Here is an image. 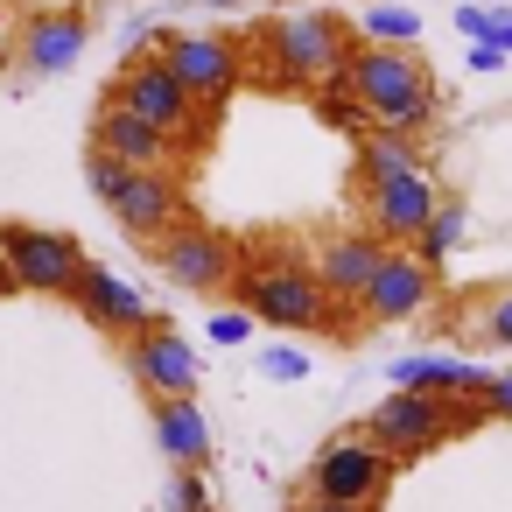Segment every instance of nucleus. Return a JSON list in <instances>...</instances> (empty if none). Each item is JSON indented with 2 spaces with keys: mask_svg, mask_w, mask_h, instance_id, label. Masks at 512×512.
I'll return each instance as SVG.
<instances>
[{
  "mask_svg": "<svg viewBox=\"0 0 512 512\" xmlns=\"http://www.w3.org/2000/svg\"><path fill=\"white\" fill-rule=\"evenodd\" d=\"M232 288H239V309L253 323H267V330H330V323H344V309L323 295L316 267H302L295 253H274V260L239 253Z\"/></svg>",
  "mask_w": 512,
  "mask_h": 512,
  "instance_id": "nucleus-1",
  "label": "nucleus"
},
{
  "mask_svg": "<svg viewBox=\"0 0 512 512\" xmlns=\"http://www.w3.org/2000/svg\"><path fill=\"white\" fill-rule=\"evenodd\" d=\"M351 85L372 113V127L386 134H428L435 127V85H428V64L414 50H379V43H358L351 57Z\"/></svg>",
  "mask_w": 512,
  "mask_h": 512,
  "instance_id": "nucleus-2",
  "label": "nucleus"
},
{
  "mask_svg": "<svg viewBox=\"0 0 512 512\" xmlns=\"http://www.w3.org/2000/svg\"><path fill=\"white\" fill-rule=\"evenodd\" d=\"M260 50H274V78L281 85H323L330 71H344L351 57H358V29L337 15V8H288L267 36H260Z\"/></svg>",
  "mask_w": 512,
  "mask_h": 512,
  "instance_id": "nucleus-3",
  "label": "nucleus"
},
{
  "mask_svg": "<svg viewBox=\"0 0 512 512\" xmlns=\"http://www.w3.org/2000/svg\"><path fill=\"white\" fill-rule=\"evenodd\" d=\"M134 57H162V64L190 85L197 106H225L232 85H239V71H246V57H239L225 36H183V29H148Z\"/></svg>",
  "mask_w": 512,
  "mask_h": 512,
  "instance_id": "nucleus-4",
  "label": "nucleus"
},
{
  "mask_svg": "<svg viewBox=\"0 0 512 512\" xmlns=\"http://www.w3.org/2000/svg\"><path fill=\"white\" fill-rule=\"evenodd\" d=\"M456 428H463V421H456V407H449V400H435V393H414V386H393V393L365 414V442H379L393 463L442 449Z\"/></svg>",
  "mask_w": 512,
  "mask_h": 512,
  "instance_id": "nucleus-5",
  "label": "nucleus"
},
{
  "mask_svg": "<svg viewBox=\"0 0 512 512\" xmlns=\"http://www.w3.org/2000/svg\"><path fill=\"white\" fill-rule=\"evenodd\" d=\"M386 484H393V456L365 435H330L309 456V498L316 505H379Z\"/></svg>",
  "mask_w": 512,
  "mask_h": 512,
  "instance_id": "nucleus-6",
  "label": "nucleus"
},
{
  "mask_svg": "<svg viewBox=\"0 0 512 512\" xmlns=\"http://www.w3.org/2000/svg\"><path fill=\"white\" fill-rule=\"evenodd\" d=\"M0 253H8L15 288H29V295H71V288H78V274H85V246H78L71 232L22 225V218L0 225Z\"/></svg>",
  "mask_w": 512,
  "mask_h": 512,
  "instance_id": "nucleus-7",
  "label": "nucleus"
},
{
  "mask_svg": "<svg viewBox=\"0 0 512 512\" xmlns=\"http://www.w3.org/2000/svg\"><path fill=\"white\" fill-rule=\"evenodd\" d=\"M106 106H120V113H134V120H148L155 134H183V120L197 113V99H190V85L162 64V57H127V71H113V85H106Z\"/></svg>",
  "mask_w": 512,
  "mask_h": 512,
  "instance_id": "nucleus-8",
  "label": "nucleus"
},
{
  "mask_svg": "<svg viewBox=\"0 0 512 512\" xmlns=\"http://www.w3.org/2000/svg\"><path fill=\"white\" fill-rule=\"evenodd\" d=\"M155 267L176 281V288H190V295H218V288H232V274H239V246L218 232V225H176L169 239H155Z\"/></svg>",
  "mask_w": 512,
  "mask_h": 512,
  "instance_id": "nucleus-9",
  "label": "nucleus"
},
{
  "mask_svg": "<svg viewBox=\"0 0 512 512\" xmlns=\"http://www.w3.org/2000/svg\"><path fill=\"white\" fill-rule=\"evenodd\" d=\"M127 365H134V379L148 386V400H197V386H204L197 344H190L183 330H169V323L134 330V337H127Z\"/></svg>",
  "mask_w": 512,
  "mask_h": 512,
  "instance_id": "nucleus-10",
  "label": "nucleus"
},
{
  "mask_svg": "<svg viewBox=\"0 0 512 512\" xmlns=\"http://www.w3.org/2000/svg\"><path fill=\"white\" fill-rule=\"evenodd\" d=\"M106 211H113V225H120L127 239H141V246H155V239H169L176 225H190V204H183V183H176L169 169H134V176L120 183V197H113Z\"/></svg>",
  "mask_w": 512,
  "mask_h": 512,
  "instance_id": "nucleus-11",
  "label": "nucleus"
},
{
  "mask_svg": "<svg viewBox=\"0 0 512 512\" xmlns=\"http://www.w3.org/2000/svg\"><path fill=\"white\" fill-rule=\"evenodd\" d=\"M435 204H442V190H435V176H428V169L372 183V190H365L372 239H379V246H414V239H421V225L435 218Z\"/></svg>",
  "mask_w": 512,
  "mask_h": 512,
  "instance_id": "nucleus-12",
  "label": "nucleus"
},
{
  "mask_svg": "<svg viewBox=\"0 0 512 512\" xmlns=\"http://www.w3.org/2000/svg\"><path fill=\"white\" fill-rule=\"evenodd\" d=\"M491 379H498V372H484V365L463 358V351H414V358H393V365H386V386H414V393H435V400H449V407L484 400Z\"/></svg>",
  "mask_w": 512,
  "mask_h": 512,
  "instance_id": "nucleus-13",
  "label": "nucleus"
},
{
  "mask_svg": "<svg viewBox=\"0 0 512 512\" xmlns=\"http://www.w3.org/2000/svg\"><path fill=\"white\" fill-rule=\"evenodd\" d=\"M428 302H435V274H428L414 253H386L379 274H372L365 295H358V316H365V323H414Z\"/></svg>",
  "mask_w": 512,
  "mask_h": 512,
  "instance_id": "nucleus-14",
  "label": "nucleus"
},
{
  "mask_svg": "<svg viewBox=\"0 0 512 512\" xmlns=\"http://www.w3.org/2000/svg\"><path fill=\"white\" fill-rule=\"evenodd\" d=\"M92 43V22L78 8H43L22 29V78H64Z\"/></svg>",
  "mask_w": 512,
  "mask_h": 512,
  "instance_id": "nucleus-15",
  "label": "nucleus"
},
{
  "mask_svg": "<svg viewBox=\"0 0 512 512\" xmlns=\"http://www.w3.org/2000/svg\"><path fill=\"white\" fill-rule=\"evenodd\" d=\"M393 246H379L372 232H337V239H323L316 246V281H323V295L337 302V309H358V295H365V281L379 274V260H386Z\"/></svg>",
  "mask_w": 512,
  "mask_h": 512,
  "instance_id": "nucleus-16",
  "label": "nucleus"
},
{
  "mask_svg": "<svg viewBox=\"0 0 512 512\" xmlns=\"http://www.w3.org/2000/svg\"><path fill=\"white\" fill-rule=\"evenodd\" d=\"M71 302H78V309H85L99 330H120V337H134V330H148V323H155L148 295H141L127 274H113V267H92V260H85V274H78Z\"/></svg>",
  "mask_w": 512,
  "mask_h": 512,
  "instance_id": "nucleus-17",
  "label": "nucleus"
},
{
  "mask_svg": "<svg viewBox=\"0 0 512 512\" xmlns=\"http://www.w3.org/2000/svg\"><path fill=\"white\" fill-rule=\"evenodd\" d=\"M92 148L113 155V162H127V169H169V162H176V141L155 134L148 120L120 113V106H99V120H92Z\"/></svg>",
  "mask_w": 512,
  "mask_h": 512,
  "instance_id": "nucleus-18",
  "label": "nucleus"
},
{
  "mask_svg": "<svg viewBox=\"0 0 512 512\" xmlns=\"http://www.w3.org/2000/svg\"><path fill=\"white\" fill-rule=\"evenodd\" d=\"M155 442L176 470H204L211 463V421L197 400H155Z\"/></svg>",
  "mask_w": 512,
  "mask_h": 512,
  "instance_id": "nucleus-19",
  "label": "nucleus"
},
{
  "mask_svg": "<svg viewBox=\"0 0 512 512\" xmlns=\"http://www.w3.org/2000/svg\"><path fill=\"white\" fill-rule=\"evenodd\" d=\"M358 190H372V183H386V176H414V169H428V155L407 141V134H386V127H372V134H358Z\"/></svg>",
  "mask_w": 512,
  "mask_h": 512,
  "instance_id": "nucleus-20",
  "label": "nucleus"
},
{
  "mask_svg": "<svg viewBox=\"0 0 512 512\" xmlns=\"http://www.w3.org/2000/svg\"><path fill=\"white\" fill-rule=\"evenodd\" d=\"M316 120L337 127V134H372V113H365V99H358V85H351V64L316 85Z\"/></svg>",
  "mask_w": 512,
  "mask_h": 512,
  "instance_id": "nucleus-21",
  "label": "nucleus"
},
{
  "mask_svg": "<svg viewBox=\"0 0 512 512\" xmlns=\"http://www.w3.org/2000/svg\"><path fill=\"white\" fill-rule=\"evenodd\" d=\"M463 239H470V211H463L456 197H442V204H435V218H428V225H421V239H414V260L435 274V267H442Z\"/></svg>",
  "mask_w": 512,
  "mask_h": 512,
  "instance_id": "nucleus-22",
  "label": "nucleus"
},
{
  "mask_svg": "<svg viewBox=\"0 0 512 512\" xmlns=\"http://www.w3.org/2000/svg\"><path fill=\"white\" fill-rule=\"evenodd\" d=\"M358 43L414 50V43H421V15H414V8H393V0H379V8H365V15H358Z\"/></svg>",
  "mask_w": 512,
  "mask_h": 512,
  "instance_id": "nucleus-23",
  "label": "nucleus"
},
{
  "mask_svg": "<svg viewBox=\"0 0 512 512\" xmlns=\"http://www.w3.org/2000/svg\"><path fill=\"white\" fill-rule=\"evenodd\" d=\"M134 169L127 162H113V155H99V148H85V190L99 197V204H113L120 197V183H127Z\"/></svg>",
  "mask_w": 512,
  "mask_h": 512,
  "instance_id": "nucleus-24",
  "label": "nucleus"
},
{
  "mask_svg": "<svg viewBox=\"0 0 512 512\" xmlns=\"http://www.w3.org/2000/svg\"><path fill=\"white\" fill-rule=\"evenodd\" d=\"M477 344H512V288H498V295H484V309H477V330H470Z\"/></svg>",
  "mask_w": 512,
  "mask_h": 512,
  "instance_id": "nucleus-25",
  "label": "nucleus"
},
{
  "mask_svg": "<svg viewBox=\"0 0 512 512\" xmlns=\"http://www.w3.org/2000/svg\"><path fill=\"white\" fill-rule=\"evenodd\" d=\"M169 512H218L204 470H176V477H169Z\"/></svg>",
  "mask_w": 512,
  "mask_h": 512,
  "instance_id": "nucleus-26",
  "label": "nucleus"
},
{
  "mask_svg": "<svg viewBox=\"0 0 512 512\" xmlns=\"http://www.w3.org/2000/svg\"><path fill=\"white\" fill-rule=\"evenodd\" d=\"M253 330H260V323H253L246 309H218V316L204 323V337H211L218 351H239V344H253Z\"/></svg>",
  "mask_w": 512,
  "mask_h": 512,
  "instance_id": "nucleus-27",
  "label": "nucleus"
},
{
  "mask_svg": "<svg viewBox=\"0 0 512 512\" xmlns=\"http://www.w3.org/2000/svg\"><path fill=\"white\" fill-rule=\"evenodd\" d=\"M218 120H225V106H197V113L183 120V134H176V155H204L211 134H218Z\"/></svg>",
  "mask_w": 512,
  "mask_h": 512,
  "instance_id": "nucleus-28",
  "label": "nucleus"
},
{
  "mask_svg": "<svg viewBox=\"0 0 512 512\" xmlns=\"http://www.w3.org/2000/svg\"><path fill=\"white\" fill-rule=\"evenodd\" d=\"M260 372H267V379H309V351H295V344H267V351H260Z\"/></svg>",
  "mask_w": 512,
  "mask_h": 512,
  "instance_id": "nucleus-29",
  "label": "nucleus"
},
{
  "mask_svg": "<svg viewBox=\"0 0 512 512\" xmlns=\"http://www.w3.org/2000/svg\"><path fill=\"white\" fill-rule=\"evenodd\" d=\"M477 43H491V50L512 57V8H484V36Z\"/></svg>",
  "mask_w": 512,
  "mask_h": 512,
  "instance_id": "nucleus-30",
  "label": "nucleus"
},
{
  "mask_svg": "<svg viewBox=\"0 0 512 512\" xmlns=\"http://www.w3.org/2000/svg\"><path fill=\"white\" fill-rule=\"evenodd\" d=\"M463 64H470L477 78H491V71H505L512 57H505V50H491V43H470V50H463Z\"/></svg>",
  "mask_w": 512,
  "mask_h": 512,
  "instance_id": "nucleus-31",
  "label": "nucleus"
},
{
  "mask_svg": "<svg viewBox=\"0 0 512 512\" xmlns=\"http://www.w3.org/2000/svg\"><path fill=\"white\" fill-rule=\"evenodd\" d=\"M484 400H491V414H498V421H512V372H498Z\"/></svg>",
  "mask_w": 512,
  "mask_h": 512,
  "instance_id": "nucleus-32",
  "label": "nucleus"
},
{
  "mask_svg": "<svg viewBox=\"0 0 512 512\" xmlns=\"http://www.w3.org/2000/svg\"><path fill=\"white\" fill-rule=\"evenodd\" d=\"M456 29L477 43V36H484V8H456Z\"/></svg>",
  "mask_w": 512,
  "mask_h": 512,
  "instance_id": "nucleus-33",
  "label": "nucleus"
},
{
  "mask_svg": "<svg viewBox=\"0 0 512 512\" xmlns=\"http://www.w3.org/2000/svg\"><path fill=\"white\" fill-rule=\"evenodd\" d=\"M302 512H379V505H316V498H309Z\"/></svg>",
  "mask_w": 512,
  "mask_h": 512,
  "instance_id": "nucleus-34",
  "label": "nucleus"
},
{
  "mask_svg": "<svg viewBox=\"0 0 512 512\" xmlns=\"http://www.w3.org/2000/svg\"><path fill=\"white\" fill-rule=\"evenodd\" d=\"M0 295H15V274H8V253H0Z\"/></svg>",
  "mask_w": 512,
  "mask_h": 512,
  "instance_id": "nucleus-35",
  "label": "nucleus"
},
{
  "mask_svg": "<svg viewBox=\"0 0 512 512\" xmlns=\"http://www.w3.org/2000/svg\"><path fill=\"white\" fill-rule=\"evenodd\" d=\"M204 8H218V15H232V8H246V0H204Z\"/></svg>",
  "mask_w": 512,
  "mask_h": 512,
  "instance_id": "nucleus-36",
  "label": "nucleus"
},
{
  "mask_svg": "<svg viewBox=\"0 0 512 512\" xmlns=\"http://www.w3.org/2000/svg\"><path fill=\"white\" fill-rule=\"evenodd\" d=\"M302 8H309V0H302Z\"/></svg>",
  "mask_w": 512,
  "mask_h": 512,
  "instance_id": "nucleus-37",
  "label": "nucleus"
}]
</instances>
